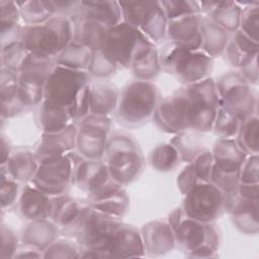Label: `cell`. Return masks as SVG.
I'll return each instance as SVG.
<instances>
[{
	"mask_svg": "<svg viewBox=\"0 0 259 259\" xmlns=\"http://www.w3.org/2000/svg\"><path fill=\"white\" fill-rule=\"evenodd\" d=\"M215 80L211 77L185 85L160 100L153 119L164 133H210L219 108Z\"/></svg>",
	"mask_w": 259,
	"mask_h": 259,
	"instance_id": "1",
	"label": "cell"
},
{
	"mask_svg": "<svg viewBox=\"0 0 259 259\" xmlns=\"http://www.w3.org/2000/svg\"><path fill=\"white\" fill-rule=\"evenodd\" d=\"M121 223V219L106 215L88 203L84 204L78 219L61 232L80 246V258H106L108 242Z\"/></svg>",
	"mask_w": 259,
	"mask_h": 259,
	"instance_id": "2",
	"label": "cell"
},
{
	"mask_svg": "<svg viewBox=\"0 0 259 259\" xmlns=\"http://www.w3.org/2000/svg\"><path fill=\"white\" fill-rule=\"evenodd\" d=\"M19 40L35 58L53 61L73 40L70 17L56 15L36 25L21 27Z\"/></svg>",
	"mask_w": 259,
	"mask_h": 259,
	"instance_id": "3",
	"label": "cell"
},
{
	"mask_svg": "<svg viewBox=\"0 0 259 259\" xmlns=\"http://www.w3.org/2000/svg\"><path fill=\"white\" fill-rule=\"evenodd\" d=\"M160 100L159 89L153 82L132 81L119 91L115 117L123 126H142L153 118Z\"/></svg>",
	"mask_w": 259,
	"mask_h": 259,
	"instance_id": "4",
	"label": "cell"
},
{
	"mask_svg": "<svg viewBox=\"0 0 259 259\" xmlns=\"http://www.w3.org/2000/svg\"><path fill=\"white\" fill-rule=\"evenodd\" d=\"M159 57L161 70L185 85L210 77L213 69V59L201 50H188L169 40L162 46Z\"/></svg>",
	"mask_w": 259,
	"mask_h": 259,
	"instance_id": "5",
	"label": "cell"
},
{
	"mask_svg": "<svg viewBox=\"0 0 259 259\" xmlns=\"http://www.w3.org/2000/svg\"><path fill=\"white\" fill-rule=\"evenodd\" d=\"M102 161L110 177L122 187L136 181L145 166V158L138 143L123 133L109 137Z\"/></svg>",
	"mask_w": 259,
	"mask_h": 259,
	"instance_id": "6",
	"label": "cell"
},
{
	"mask_svg": "<svg viewBox=\"0 0 259 259\" xmlns=\"http://www.w3.org/2000/svg\"><path fill=\"white\" fill-rule=\"evenodd\" d=\"M154 47L156 45L140 29L120 21L107 28L101 51L118 68L131 69L136 61L148 54Z\"/></svg>",
	"mask_w": 259,
	"mask_h": 259,
	"instance_id": "7",
	"label": "cell"
},
{
	"mask_svg": "<svg viewBox=\"0 0 259 259\" xmlns=\"http://www.w3.org/2000/svg\"><path fill=\"white\" fill-rule=\"evenodd\" d=\"M70 155L74 162L72 182L87 194L89 202L108 198L123 188L110 177L102 160L84 159L74 151Z\"/></svg>",
	"mask_w": 259,
	"mask_h": 259,
	"instance_id": "8",
	"label": "cell"
},
{
	"mask_svg": "<svg viewBox=\"0 0 259 259\" xmlns=\"http://www.w3.org/2000/svg\"><path fill=\"white\" fill-rule=\"evenodd\" d=\"M214 82L219 106L232 111L241 120L258 113L257 90L239 72L225 73Z\"/></svg>",
	"mask_w": 259,
	"mask_h": 259,
	"instance_id": "9",
	"label": "cell"
},
{
	"mask_svg": "<svg viewBox=\"0 0 259 259\" xmlns=\"http://www.w3.org/2000/svg\"><path fill=\"white\" fill-rule=\"evenodd\" d=\"M90 79L87 71L54 65L45 85L44 101L71 108L76 120V100L81 91L90 84Z\"/></svg>",
	"mask_w": 259,
	"mask_h": 259,
	"instance_id": "10",
	"label": "cell"
},
{
	"mask_svg": "<svg viewBox=\"0 0 259 259\" xmlns=\"http://www.w3.org/2000/svg\"><path fill=\"white\" fill-rule=\"evenodd\" d=\"M122 21L140 29L153 44L166 38L167 17L160 1H118Z\"/></svg>",
	"mask_w": 259,
	"mask_h": 259,
	"instance_id": "11",
	"label": "cell"
},
{
	"mask_svg": "<svg viewBox=\"0 0 259 259\" xmlns=\"http://www.w3.org/2000/svg\"><path fill=\"white\" fill-rule=\"evenodd\" d=\"M183 196L184 214L200 223H214L225 211L226 194L211 182L198 181Z\"/></svg>",
	"mask_w": 259,
	"mask_h": 259,
	"instance_id": "12",
	"label": "cell"
},
{
	"mask_svg": "<svg viewBox=\"0 0 259 259\" xmlns=\"http://www.w3.org/2000/svg\"><path fill=\"white\" fill-rule=\"evenodd\" d=\"M76 124V152L84 159L102 160L110 137L111 118L89 113Z\"/></svg>",
	"mask_w": 259,
	"mask_h": 259,
	"instance_id": "13",
	"label": "cell"
},
{
	"mask_svg": "<svg viewBox=\"0 0 259 259\" xmlns=\"http://www.w3.org/2000/svg\"><path fill=\"white\" fill-rule=\"evenodd\" d=\"M74 162L69 154L39 163L31 184L50 196L67 193L73 184Z\"/></svg>",
	"mask_w": 259,
	"mask_h": 259,
	"instance_id": "14",
	"label": "cell"
},
{
	"mask_svg": "<svg viewBox=\"0 0 259 259\" xmlns=\"http://www.w3.org/2000/svg\"><path fill=\"white\" fill-rule=\"evenodd\" d=\"M171 228L176 244L187 253L202 245L219 250L220 233L213 223H200L183 214Z\"/></svg>",
	"mask_w": 259,
	"mask_h": 259,
	"instance_id": "15",
	"label": "cell"
},
{
	"mask_svg": "<svg viewBox=\"0 0 259 259\" xmlns=\"http://www.w3.org/2000/svg\"><path fill=\"white\" fill-rule=\"evenodd\" d=\"M54 65L53 61L31 55L26 67L18 73L19 92L28 107L39 105L44 101L45 85Z\"/></svg>",
	"mask_w": 259,
	"mask_h": 259,
	"instance_id": "16",
	"label": "cell"
},
{
	"mask_svg": "<svg viewBox=\"0 0 259 259\" xmlns=\"http://www.w3.org/2000/svg\"><path fill=\"white\" fill-rule=\"evenodd\" d=\"M77 124H71L67 128L53 134H41L39 142L32 151L38 163L54 158L62 157L76 148Z\"/></svg>",
	"mask_w": 259,
	"mask_h": 259,
	"instance_id": "17",
	"label": "cell"
},
{
	"mask_svg": "<svg viewBox=\"0 0 259 259\" xmlns=\"http://www.w3.org/2000/svg\"><path fill=\"white\" fill-rule=\"evenodd\" d=\"M145 254L141 232L124 223L112 234L105 252L106 258H135Z\"/></svg>",
	"mask_w": 259,
	"mask_h": 259,
	"instance_id": "18",
	"label": "cell"
},
{
	"mask_svg": "<svg viewBox=\"0 0 259 259\" xmlns=\"http://www.w3.org/2000/svg\"><path fill=\"white\" fill-rule=\"evenodd\" d=\"M201 14L185 15L167 21L166 37L188 50H200L199 26Z\"/></svg>",
	"mask_w": 259,
	"mask_h": 259,
	"instance_id": "19",
	"label": "cell"
},
{
	"mask_svg": "<svg viewBox=\"0 0 259 259\" xmlns=\"http://www.w3.org/2000/svg\"><path fill=\"white\" fill-rule=\"evenodd\" d=\"M145 253L150 256H162L172 251L176 245L175 236L168 222L152 221L141 229Z\"/></svg>",
	"mask_w": 259,
	"mask_h": 259,
	"instance_id": "20",
	"label": "cell"
},
{
	"mask_svg": "<svg viewBox=\"0 0 259 259\" xmlns=\"http://www.w3.org/2000/svg\"><path fill=\"white\" fill-rule=\"evenodd\" d=\"M0 93L2 119L15 117L28 108L19 92L18 73L1 68Z\"/></svg>",
	"mask_w": 259,
	"mask_h": 259,
	"instance_id": "21",
	"label": "cell"
},
{
	"mask_svg": "<svg viewBox=\"0 0 259 259\" xmlns=\"http://www.w3.org/2000/svg\"><path fill=\"white\" fill-rule=\"evenodd\" d=\"M200 14L224 28L228 33L239 29L242 8L236 1H201Z\"/></svg>",
	"mask_w": 259,
	"mask_h": 259,
	"instance_id": "22",
	"label": "cell"
},
{
	"mask_svg": "<svg viewBox=\"0 0 259 259\" xmlns=\"http://www.w3.org/2000/svg\"><path fill=\"white\" fill-rule=\"evenodd\" d=\"M73 26V40L91 52L102 50L107 28L77 11L70 16Z\"/></svg>",
	"mask_w": 259,
	"mask_h": 259,
	"instance_id": "23",
	"label": "cell"
},
{
	"mask_svg": "<svg viewBox=\"0 0 259 259\" xmlns=\"http://www.w3.org/2000/svg\"><path fill=\"white\" fill-rule=\"evenodd\" d=\"M52 196L40 191L31 183H26L20 190L18 209L27 221L49 219Z\"/></svg>",
	"mask_w": 259,
	"mask_h": 259,
	"instance_id": "24",
	"label": "cell"
},
{
	"mask_svg": "<svg viewBox=\"0 0 259 259\" xmlns=\"http://www.w3.org/2000/svg\"><path fill=\"white\" fill-rule=\"evenodd\" d=\"M213 165L225 172H239L247 154L241 149L235 139H217L210 149Z\"/></svg>",
	"mask_w": 259,
	"mask_h": 259,
	"instance_id": "25",
	"label": "cell"
},
{
	"mask_svg": "<svg viewBox=\"0 0 259 259\" xmlns=\"http://www.w3.org/2000/svg\"><path fill=\"white\" fill-rule=\"evenodd\" d=\"M59 227L50 219L28 221L21 235V243L44 251L53 244L59 236Z\"/></svg>",
	"mask_w": 259,
	"mask_h": 259,
	"instance_id": "26",
	"label": "cell"
},
{
	"mask_svg": "<svg viewBox=\"0 0 259 259\" xmlns=\"http://www.w3.org/2000/svg\"><path fill=\"white\" fill-rule=\"evenodd\" d=\"M76 123L71 108L42 101L38 109V124L41 134L61 132L71 124Z\"/></svg>",
	"mask_w": 259,
	"mask_h": 259,
	"instance_id": "27",
	"label": "cell"
},
{
	"mask_svg": "<svg viewBox=\"0 0 259 259\" xmlns=\"http://www.w3.org/2000/svg\"><path fill=\"white\" fill-rule=\"evenodd\" d=\"M119 91L108 82H96L89 85V111L97 115L109 116L117 107Z\"/></svg>",
	"mask_w": 259,
	"mask_h": 259,
	"instance_id": "28",
	"label": "cell"
},
{
	"mask_svg": "<svg viewBox=\"0 0 259 259\" xmlns=\"http://www.w3.org/2000/svg\"><path fill=\"white\" fill-rule=\"evenodd\" d=\"M258 53L259 42L250 38L240 29L233 33L225 50L229 63L239 69L258 57Z\"/></svg>",
	"mask_w": 259,
	"mask_h": 259,
	"instance_id": "29",
	"label": "cell"
},
{
	"mask_svg": "<svg viewBox=\"0 0 259 259\" xmlns=\"http://www.w3.org/2000/svg\"><path fill=\"white\" fill-rule=\"evenodd\" d=\"M77 12L97 21L106 28L122 21L118 1H80Z\"/></svg>",
	"mask_w": 259,
	"mask_h": 259,
	"instance_id": "30",
	"label": "cell"
},
{
	"mask_svg": "<svg viewBox=\"0 0 259 259\" xmlns=\"http://www.w3.org/2000/svg\"><path fill=\"white\" fill-rule=\"evenodd\" d=\"M199 35L201 41L200 50L212 59L225 53L230 40L229 33L205 16H201Z\"/></svg>",
	"mask_w": 259,
	"mask_h": 259,
	"instance_id": "31",
	"label": "cell"
},
{
	"mask_svg": "<svg viewBox=\"0 0 259 259\" xmlns=\"http://www.w3.org/2000/svg\"><path fill=\"white\" fill-rule=\"evenodd\" d=\"M39 163L29 150H18L11 153L7 162L3 164L8 175L18 183H30Z\"/></svg>",
	"mask_w": 259,
	"mask_h": 259,
	"instance_id": "32",
	"label": "cell"
},
{
	"mask_svg": "<svg viewBox=\"0 0 259 259\" xmlns=\"http://www.w3.org/2000/svg\"><path fill=\"white\" fill-rule=\"evenodd\" d=\"M83 206L84 204L80 203L67 193L52 196L49 219L59 228H67L78 219Z\"/></svg>",
	"mask_w": 259,
	"mask_h": 259,
	"instance_id": "33",
	"label": "cell"
},
{
	"mask_svg": "<svg viewBox=\"0 0 259 259\" xmlns=\"http://www.w3.org/2000/svg\"><path fill=\"white\" fill-rule=\"evenodd\" d=\"M169 143L175 147L180 160L186 164L192 163L199 154L207 149L203 134L193 131L176 134Z\"/></svg>",
	"mask_w": 259,
	"mask_h": 259,
	"instance_id": "34",
	"label": "cell"
},
{
	"mask_svg": "<svg viewBox=\"0 0 259 259\" xmlns=\"http://www.w3.org/2000/svg\"><path fill=\"white\" fill-rule=\"evenodd\" d=\"M20 10L15 1H0V32L2 45L19 40L21 27L18 25Z\"/></svg>",
	"mask_w": 259,
	"mask_h": 259,
	"instance_id": "35",
	"label": "cell"
},
{
	"mask_svg": "<svg viewBox=\"0 0 259 259\" xmlns=\"http://www.w3.org/2000/svg\"><path fill=\"white\" fill-rule=\"evenodd\" d=\"M92 52L72 40L54 60V64L72 70L87 71Z\"/></svg>",
	"mask_w": 259,
	"mask_h": 259,
	"instance_id": "36",
	"label": "cell"
},
{
	"mask_svg": "<svg viewBox=\"0 0 259 259\" xmlns=\"http://www.w3.org/2000/svg\"><path fill=\"white\" fill-rule=\"evenodd\" d=\"M31 54L25 49L20 40H14L2 45L1 68L19 73L28 64Z\"/></svg>",
	"mask_w": 259,
	"mask_h": 259,
	"instance_id": "37",
	"label": "cell"
},
{
	"mask_svg": "<svg viewBox=\"0 0 259 259\" xmlns=\"http://www.w3.org/2000/svg\"><path fill=\"white\" fill-rule=\"evenodd\" d=\"M241 149L247 155H256L259 151V117L258 113L253 114L241 121L236 137Z\"/></svg>",
	"mask_w": 259,
	"mask_h": 259,
	"instance_id": "38",
	"label": "cell"
},
{
	"mask_svg": "<svg viewBox=\"0 0 259 259\" xmlns=\"http://www.w3.org/2000/svg\"><path fill=\"white\" fill-rule=\"evenodd\" d=\"M180 157L175 147L170 143H163L157 145L150 153L149 163L153 169L158 172H169L175 169Z\"/></svg>",
	"mask_w": 259,
	"mask_h": 259,
	"instance_id": "39",
	"label": "cell"
},
{
	"mask_svg": "<svg viewBox=\"0 0 259 259\" xmlns=\"http://www.w3.org/2000/svg\"><path fill=\"white\" fill-rule=\"evenodd\" d=\"M131 70L136 80L152 82L161 72L159 50L157 47H154L148 54L136 61L132 65Z\"/></svg>",
	"mask_w": 259,
	"mask_h": 259,
	"instance_id": "40",
	"label": "cell"
},
{
	"mask_svg": "<svg viewBox=\"0 0 259 259\" xmlns=\"http://www.w3.org/2000/svg\"><path fill=\"white\" fill-rule=\"evenodd\" d=\"M241 121L235 113L223 106H219L211 132H213L218 139H235L238 135Z\"/></svg>",
	"mask_w": 259,
	"mask_h": 259,
	"instance_id": "41",
	"label": "cell"
},
{
	"mask_svg": "<svg viewBox=\"0 0 259 259\" xmlns=\"http://www.w3.org/2000/svg\"><path fill=\"white\" fill-rule=\"evenodd\" d=\"M236 3L242 8L239 29L259 42V2L243 1Z\"/></svg>",
	"mask_w": 259,
	"mask_h": 259,
	"instance_id": "42",
	"label": "cell"
},
{
	"mask_svg": "<svg viewBox=\"0 0 259 259\" xmlns=\"http://www.w3.org/2000/svg\"><path fill=\"white\" fill-rule=\"evenodd\" d=\"M89 204L96 210L116 219H121L127 211L130 205V198L126 191L121 188L116 194Z\"/></svg>",
	"mask_w": 259,
	"mask_h": 259,
	"instance_id": "43",
	"label": "cell"
},
{
	"mask_svg": "<svg viewBox=\"0 0 259 259\" xmlns=\"http://www.w3.org/2000/svg\"><path fill=\"white\" fill-rule=\"evenodd\" d=\"M20 10V18L24 25H36L48 21L53 14L46 7L44 0L16 1Z\"/></svg>",
	"mask_w": 259,
	"mask_h": 259,
	"instance_id": "44",
	"label": "cell"
},
{
	"mask_svg": "<svg viewBox=\"0 0 259 259\" xmlns=\"http://www.w3.org/2000/svg\"><path fill=\"white\" fill-rule=\"evenodd\" d=\"M44 258L76 259L80 258L81 248L73 239H57L44 251Z\"/></svg>",
	"mask_w": 259,
	"mask_h": 259,
	"instance_id": "45",
	"label": "cell"
},
{
	"mask_svg": "<svg viewBox=\"0 0 259 259\" xmlns=\"http://www.w3.org/2000/svg\"><path fill=\"white\" fill-rule=\"evenodd\" d=\"M117 69L118 67L100 50L92 52L89 65L87 67V73L90 77L103 79L113 75Z\"/></svg>",
	"mask_w": 259,
	"mask_h": 259,
	"instance_id": "46",
	"label": "cell"
},
{
	"mask_svg": "<svg viewBox=\"0 0 259 259\" xmlns=\"http://www.w3.org/2000/svg\"><path fill=\"white\" fill-rule=\"evenodd\" d=\"M167 19H173L185 15L200 14L199 2L189 0L160 1Z\"/></svg>",
	"mask_w": 259,
	"mask_h": 259,
	"instance_id": "47",
	"label": "cell"
},
{
	"mask_svg": "<svg viewBox=\"0 0 259 259\" xmlns=\"http://www.w3.org/2000/svg\"><path fill=\"white\" fill-rule=\"evenodd\" d=\"M1 183H0V199L2 209L10 207L19 198V183L12 179L5 167L1 165Z\"/></svg>",
	"mask_w": 259,
	"mask_h": 259,
	"instance_id": "48",
	"label": "cell"
},
{
	"mask_svg": "<svg viewBox=\"0 0 259 259\" xmlns=\"http://www.w3.org/2000/svg\"><path fill=\"white\" fill-rule=\"evenodd\" d=\"M19 239L14 230L1 223V249L0 258L1 259H11L14 258L17 250L19 249Z\"/></svg>",
	"mask_w": 259,
	"mask_h": 259,
	"instance_id": "49",
	"label": "cell"
},
{
	"mask_svg": "<svg viewBox=\"0 0 259 259\" xmlns=\"http://www.w3.org/2000/svg\"><path fill=\"white\" fill-rule=\"evenodd\" d=\"M210 182L227 195L233 192L240 184L239 172H225L218 169L213 165L210 175Z\"/></svg>",
	"mask_w": 259,
	"mask_h": 259,
	"instance_id": "50",
	"label": "cell"
},
{
	"mask_svg": "<svg viewBox=\"0 0 259 259\" xmlns=\"http://www.w3.org/2000/svg\"><path fill=\"white\" fill-rule=\"evenodd\" d=\"M191 164L198 181L210 182L211 170L214 164L210 149H206L199 154Z\"/></svg>",
	"mask_w": 259,
	"mask_h": 259,
	"instance_id": "51",
	"label": "cell"
},
{
	"mask_svg": "<svg viewBox=\"0 0 259 259\" xmlns=\"http://www.w3.org/2000/svg\"><path fill=\"white\" fill-rule=\"evenodd\" d=\"M239 181L243 184L259 183L258 154L248 155L239 170Z\"/></svg>",
	"mask_w": 259,
	"mask_h": 259,
	"instance_id": "52",
	"label": "cell"
},
{
	"mask_svg": "<svg viewBox=\"0 0 259 259\" xmlns=\"http://www.w3.org/2000/svg\"><path fill=\"white\" fill-rule=\"evenodd\" d=\"M196 182H198V180L195 176L192 164L188 163L184 166V168L181 170V172L177 176V179H176L177 187L180 193L182 195H185Z\"/></svg>",
	"mask_w": 259,
	"mask_h": 259,
	"instance_id": "53",
	"label": "cell"
},
{
	"mask_svg": "<svg viewBox=\"0 0 259 259\" xmlns=\"http://www.w3.org/2000/svg\"><path fill=\"white\" fill-rule=\"evenodd\" d=\"M239 73L242 77L251 85H257L259 80V70H258V57L253 59L243 68L239 69Z\"/></svg>",
	"mask_w": 259,
	"mask_h": 259,
	"instance_id": "54",
	"label": "cell"
},
{
	"mask_svg": "<svg viewBox=\"0 0 259 259\" xmlns=\"http://www.w3.org/2000/svg\"><path fill=\"white\" fill-rule=\"evenodd\" d=\"M14 258H44L41 251L22 244L17 250Z\"/></svg>",
	"mask_w": 259,
	"mask_h": 259,
	"instance_id": "55",
	"label": "cell"
},
{
	"mask_svg": "<svg viewBox=\"0 0 259 259\" xmlns=\"http://www.w3.org/2000/svg\"><path fill=\"white\" fill-rule=\"evenodd\" d=\"M11 155L10 146L8 144V141L5 139L4 135L1 136V165L5 164L8 160V158Z\"/></svg>",
	"mask_w": 259,
	"mask_h": 259,
	"instance_id": "56",
	"label": "cell"
}]
</instances>
